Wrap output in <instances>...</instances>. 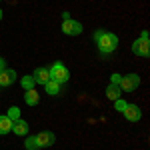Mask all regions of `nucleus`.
Listing matches in <instances>:
<instances>
[{
	"mask_svg": "<svg viewBox=\"0 0 150 150\" xmlns=\"http://www.w3.org/2000/svg\"><path fill=\"white\" fill-rule=\"evenodd\" d=\"M124 116H126L130 122H138L140 116H142V110H140L136 104H128L126 108H124Z\"/></svg>",
	"mask_w": 150,
	"mask_h": 150,
	"instance_id": "obj_7",
	"label": "nucleus"
},
{
	"mask_svg": "<svg viewBox=\"0 0 150 150\" xmlns=\"http://www.w3.org/2000/svg\"><path fill=\"white\" fill-rule=\"evenodd\" d=\"M44 90H46L48 94H52V96H54V94L60 92V84H58L56 80H48L46 84H44Z\"/></svg>",
	"mask_w": 150,
	"mask_h": 150,
	"instance_id": "obj_14",
	"label": "nucleus"
},
{
	"mask_svg": "<svg viewBox=\"0 0 150 150\" xmlns=\"http://www.w3.org/2000/svg\"><path fill=\"white\" fill-rule=\"evenodd\" d=\"M132 52H134V54H138V56H148V54H150L148 40H144V38L134 40V44H132Z\"/></svg>",
	"mask_w": 150,
	"mask_h": 150,
	"instance_id": "obj_5",
	"label": "nucleus"
},
{
	"mask_svg": "<svg viewBox=\"0 0 150 150\" xmlns=\"http://www.w3.org/2000/svg\"><path fill=\"white\" fill-rule=\"evenodd\" d=\"M50 72V80H56L58 84H64V82L70 78V72L68 68L64 66V64H60V62H56V64H52V68L48 70Z\"/></svg>",
	"mask_w": 150,
	"mask_h": 150,
	"instance_id": "obj_2",
	"label": "nucleus"
},
{
	"mask_svg": "<svg viewBox=\"0 0 150 150\" xmlns=\"http://www.w3.org/2000/svg\"><path fill=\"white\" fill-rule=\"evenodd\" d=\"M0 20H2V10H0Z\"/></svg>",
	"mask_w": 150,
	"mask_h": 150,
	"instance_id": "obj_21",
	"label": "nucleus"
},
{
	"mask_svg": "<svg viewBox=\"0 0 150 150\" xmlns=\"http://www.w3.org/2000/svg\"><path fill=\"white\" fill-rule=\"evenodd\" d=\"M6 66H4V58H0V70H4Z\"/></svg>",
	"mask_w": 150,
	"mask_h": 150,
	"instance_id": "obj_20",
	"label": "nucleus"
},
{
	"mask_svg": "<svg viewBox=\"0 0 150 150\" xmlns=\"http://www.w3.org/2000/svg\"><path fill=\"white\" fill-rule=\"evenodd\" d=\"M32 78H34V82H38V84H46V82L50 80V72H48L46 68H36L34 74H32Z\"/></svg>",
	"mask_w": 150,
	"mask_h": 150,
	"instance_id": "obj_10",
	"label": "nucleus"
},
{
	"mask_svg": "<svg viewBox=\"0 0 150 150\" xmlns=\"http://www.w3.org/2000/svg\"><path fill=\"white\" fill-rule=\"evenodd\" d=\"M24 146H26V150H38L36 136H26V140H24Z\"/></svg>",
	"mask_w": 150,
	"mask_h": 150,
	"instance_id": "obj_15",
	"label": "nucleus"
},
{
	"mask_svg": "<svg viewBox=\"0 0 150 150\" xmlns=\"http://www.w3.org/2000/svg\"><path fill=\"white\" fill-rule=\"evenodd\" d=\"M54 132H40L38 136H36V142H38V148H46V146H52L54 144Z\"/></svg>",
	"mask_w": 150,
	"mask_h": 150,
	"instance_id": "obj_6",
	"label": "nucleus"
},
{
	"mask_svg": "<svg viewBox=\"0 0 150 150\" xmlns=\"http://www.w3.org/2000/svg\"><path fill=\"white\" fill-rule=\"evenodd\" d=\"M20 84H22V88H24V90H32L36 82H34V78H32V76H24Z\"/></svg>",
	"mask_w": 150,
	"mask_h": 150,
	"instance_id": "obj_16",
	"label": "nucleus"
},
{
	"mask_svg": "<svg viewBox=\"0 0 150 150\" xmlns=\"http://www.w3.org/2000/svg\"><path fill=\"white\" fill-rule=\"evenodd\" d=\"M16 80V72L10 68L0 70V86H10L12 82Z\"/></svg>",
	"mask_w": 150,
	"mask_h": 150,
	"instance_id": "obj_8",
	"label": "nucleus"
},
{
	"mask_svg": "<svg viewBox=\"0 0 150 150\" xmlns=\"http://www.w3.org/2000/svg\"><path fill=\"white\" fill-rule=\"evenodd\" d=\"M94 40H96L98 50H100L102 54H110V52H114L116 46H118V36L112 34V32L96 30V32H94Z\"/></svg>",
	"mask_w": 150,
	"mask_h": 150,
	"instance_id": "obj_1",
	"label": "nucleus"
},
{
	"mask_svg": "<svg viewBox=\"0 0 150 150\" xmlns=\"http://www.w3.org/2000/svg\"><path fill=\"white\" fill-rule=\"evenodd\" d=\"M8 118H10L12 122H14V120H18V118H20V108H16V106H10V108H8Z\"/></svg>",
	"mask_w": 150,
	"mask_h": 150,
	"instance_id": "obj_17",
	"label": "nucleus"
},
{
	"mask_svg": "<svg viewBox=\"0 0 150 150\" xmlns=\"http://www.w3.org/2000/svg\"><path fill=\"white\" fill-rule=\"evenodd\" d=\"M114 106H116V110H118V112H124V108L128 106V102H124L122 98H116V100H114Z\"/></svg>",
	"mask_w": 150,
	"mask_h": 150,
	"instance_id": "obj_18",
	"label": "nucleus"
},
{
	"mask_svg": "<svg viewBox=\"0 0 150 150\" xmlns=\"http://www.w3.org/2000/svg\"><path fill=\"white\" fill-rule=\"evenodd\" d=\"M24 100H26L28 106H36L38 100H40V94L36 92L34 88H32V90H26V92H24Z\"/></svg>",
	"mask_w": 150,
	"mask_h": 150,
	"instance_id": "obj_11",
	"label": "nucleus"
},
{
	"mask_svg": "<svg viewBox=\"0 0 150 150\" xmlns=\"http://www.w3.org/2000/svg\"><path fill=\"white\" fill-rule=\"evenodd\" d=\"M12 132L18 134V136H26V132H28V124H26V120H22V118L14 120V122H12Z\"/></svg>",
	"mask_w": 150,
	"mask_h": 150,
	"instance_id": "obj_9",
	"label": "nucleus"
},
{
	"mask_svg": "<svg viewBox=\"0 0 150 150\" xmlns=\"http://www.w3.org/2000/svg\"><path fill=\"white\" fill-rule=\"evenodd\" d=\"M120 80H122V76H120V74H112V76H110V84H120Z\"/></svg>",
	"mask_w": 150,
	"mask_h": 150,
	"instance_id": "obj_19",
	"label": "nucleus"
},
{
	"mask_svg": "<svg viewBox=\"0 0 150 150\" xmlns=\"http://www.w3.org/2000/svg\"><path fill=\"white\" fill-rule=\"evenodd\" d=\"M12 130V120L8 116H0V134H6Z\"/></svg>",
	"mask_w": 150,
	"mask_h": 150,
	"instance_id": "obj_13",
	"label": "nucleus"
},
{
	"mask_svg": "<svg viewBox=\"0 0 150 150\" xmlns=\"http://www.w3.org/2000/svg\"><path fill=\"white\" fill-rule=\"evenodd\" d=\"M62 32L68 34V36H76V34L82 32V24L72 20V18H68V20H64V24H62Z\"/></svg>",
	"mask_w": 150,
	"mask_h": 150,
	"instance_id": "obj_4",
	"label": "nucleus"
},
{
	"mask_svg": "<svg viewBox=\"0 0 150 150\" xmlns=\"http://www.w3.org/2000/svg\"><path fill=\"white\" fill-rule=\"evenodd\" d=\"M140 84V76L138 74H126V76H122V80H120V90H126V92H132V90H136Z\"/></svg>",
	"mask_w": 150,
	"mask_h": 150,
	"instance_id": "obj_3",
	"label": "nucleus"
},
{
	"mask_svg": "<svg viewBox=\"0 0 150 150\" xmlns=\"http://www.w3.org/2000/svg\"><path fill=\"white\" fill-rule=\"evenodd\" d=\"M120 92H122V90H120V86H118V84H110V86L106 88V96H108L110 100L120 98Z\"/></svg>",
	"mask_w": 150,
	"mask_h": 150,
	"instance_id": "obj_12",
	"label": "nucleus"
}]
</instances>
